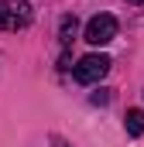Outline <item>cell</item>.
<instances>
[{
    "label": "cell",
    "instance_id": "6da1fadb",
    "mask_svg": "<svg viewBox=\"0 0 144 147\" xmlns=\"http://www.w3.org/2000/svg\"><path fill=\"white\" fill-rule=\"evenodd\" d=\"M31 24V3L28 0H0V28L21 31Z\"/></svg>",
    "mask_w": 144,
    "mask_h": 147
},
{
    "label": "cell",
    "instance_id": "7a4b0ae2",
    "mask_svg": "<svg viewBox=\"0 0 144 147\" xmlns=\"http://www.w3.org/2000/svg\"><path fill=\"white\" fill-rule=\"evenodd\" d=\"M110 65H113V62H110L107 55H82V58L75 62L72 75H75V82L89 86V82H100V79L110 72Z\"/></svg>",
    "mask_w": 144,
    "mask_h": 147
},
{
    "label": "cell",
    "instance_id": "3957f363",
    "mask_svg": "<svg viewBox=\"0 0 144 147\" xmlns=\"http://www.w3.org/2000/svg\"><path fill=\"white\" fill-rule=\"evenodd\" d=\"M86 41L89 45H110L113 38H117V17L113 14H96V17H89V24H86Z\"/></svg>",
    "mask_w": 144,
    "mask_h": 147
},
{
    "label": "cell",
    "instance_id": "277c9868",
    "mask_svg": "<svg viewBox=\"0 0 144 147\" xmlns=\"http://www.w3.org/2000/svg\"><path fill=\"white\" fill-rule=\"evenodd\" d=\"M124 127H127V134H130V137H141V134H144V110H127Z\"/></svg>",
    "mask_w": 144,
    "mask_h": 147
},
{
    "label": "cell",
    "instance_id": "5b68a950",
    "mask_svg": "<svg viewBox=\"0 0 144 147\" xmlns=\"http://www.w3.org/2000/svg\"><path fill=\"white\" fill-rule=\"evenodd\" d=\"M75 31H79V21H75V14H65V17H62V24H58V38H62V45H72Z\"/></svg>",
    "mask_w": 144,
    "mask_h": 147
},
{
    "label": "cell",
    "instance_id": "8992f818",
    "mask_svg": "<svg viewBox=\"0 0 144 147\" xmlns=\"http://www.w3.org/2000/svg\"><path fill=\"white\" fill-rule=\"evenodd\" d=\"M89 99H93L96 106H103V103H110V89H96V92H93Z\"/></svg>",
    "mask_w": 144,
    "mask_h": 147
},
{
    "label": "cell",
    "instance_id": "52a82bcc",
    "mask_svg": "<svg viewBox=\"0 0 144 147\" xmlns=\"http://www.w3.org/2000/svg\"><path fill=\"white\" fill-rule=\"evenodd\" d=\"M52 147H72L69 140H62V137H52Z\"/></svg>",
    "mask_w": 144,
    "mask_h": 147
},
{
    "label": "cell",
    "instance_id": "ba28073f",
    "mask_svg": "<svg viewBox=\"0 0 144 147\" xmlns=\"http://www.w3.org/2000/svg\"><path fill=\"white\" fill-rule=\"evenodd\" d=\"M127 3H144V0H127Z\"/></svg>",
    "mask_w": 144,
    "mask_h": 147
}]
</instances>
